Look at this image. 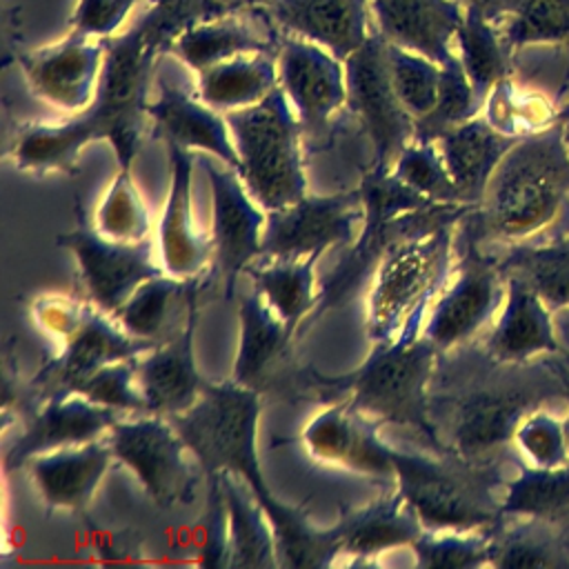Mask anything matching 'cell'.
I'll return each mask as SVG.
<instances>
[{
  "label": "cell",
  "instance_id": "obj_1",
  "mask_svg": "<svg viewBox=\"0 0 569 569\" xmlns=\"http://www.w3.org/2000/svg\"><path fill=\"white\" fill-rule=\"evenodd\" d=\"M565 387L549 356L505 362L485 347H456L438 353L429 387V418L442 453L473 462L502 460L520 420Z\"/></svg>",
  "mask_w": 569,
  "mask_h": 569
},
{
  "label": "cell",
  "instance_id": "obj_2",
  "mask_svg": "<svg viewBox=\"0 0 569 569\" xmlns=\"http://www.w3.org/2000/svg\"><path fill=\"white\" fill-rule=\"evenodd\" d=\"M260 393L236 380L207 382L187 411L171 416L189 451L204 473L229 469L240 476L264 507L278 540L280 567H331L338 562L333 527L318 529L296 507L280 502L260 471L258 460Z\"/></svg>",
  "mask_w": 569,
  "mask_h": 569
},
{
  "label": "cell",
  "instance_id": "obj_3",
  "mask_svg": "<svg viewBox=\"0 0 569 569\" xmlns=\"http://www.w3.org/2000/svg\"><path fill=\"white\" fill-rule=\"evenodd\" d=\"M231 11L220 0H149L138 18L104 40V62L89 107L120 169H131L149 120L153 71L171 42L191 24Z\"/></svg>",
  "mask_w": 569,
  "mask_h": 569
},
{
  "label": "cell",
  "instance_id": "obj_4",
  "mask_svg": "<svg viewBox=\"0 0 569 569\" xmlns=\"http://www.w3.org/2000/svg\"><path fill=\"white\" fill-rule=\"evenodd\" d=\"M569 200V147L560 124L520 138L496 167L485 196L458 222L462 242L522 240Z\"/></svg>",
  "mask_w": 569,
  "mask_h": 569
},
{
  "label": "cell",
  "instance_id": "obj_5",
  "mask_svg": "<svg viewBox=\"0 0 569 569\" xmlns=\"http://www.w3.org/2000/svg\"><path fill=\"white\" fill-rule=\"evenodd\" d=\"M425 325H411L400 338L373 345L367 360L345 373H311V380L331 391H345L349 402L380 422L416 429L442 453L429 418V387L438 362V349L422 333Z\"/></svg>",
  "mask_w": 569,
  "mask_h": 569
},
{
  "label": "cell",
  "instance_id": "obj_6",
  "mask_svg": "<svg viewBox=\"0 0 569 569\" xmlns=\"http://www.w3.org/2000/svg\"><path fill=\"white\" fill-rule=\"evenodd\" d=\"M460 220L418 229L387 249L376 264L365 313L367 338L391 342L411 325H425L429 307L451 278Z\"/></svg>",
  "mask_w": 569,
  "mask_h": 569
},
{
  "label": "cell",
  "instance_id": "obj_7",
  "mask_svg": "<svg viewBox=\"0 0 569 569\" xmlns=\"http://www.w3.org/2000/svg\"><path fill=\"white\" fill-rule=\"evenodd\" d=\"M396 487L427 529L489 531L502 516V460L473 462L451 453L396 451Z\"/></svg>",
  "mask_w": 569,
  "mask_h": 569
},
{
  "label": "cell",
  "instance_id": "obj_8",
  "mask_svg": "<svg viewBox=\"0 0 569 569\" xmlns=\"http://www.w3.org/2000/svg\"><path fill=\"white\" fill-rule=\"evenodd\" d=\"M244 187L264 211L282 209L307 196L302 167V124L278 87L262 102L224 113Z\"/></svg>",
  "mask_w": 569,
  "mask_h": 569
},
{
  "label": "cell",
  "instance_id": "obj_9",
  "mask_svg": "<svg viewBox=\"0 0 569 569\" xmlns=\"http://www.w3.org/2000/svg\"><path fill=\"white\" fill-rule=\"evenodd\" d=\"M107 438L116 460L136 473L156 505L191 502L196 478L187 460L189 447L167 416L120 418Z\"/></svg>",
  "mask_w": 569,
  "mask_h": 569
},
{
  "label": "cell",
  "instance_id": "obj_10",
  "mask_svg": "<svg viewBox=\"0 0 569 569\" xmlns=\"http://www.w3.org/2000/svg\"><path fill=\"white\" fill-rule=\"evenodd\" d=\"M347 104L362 122L373 147V171H389L398 153L413 140V118L396 96L387 42L371 33L367 42L345 60Z\"/></svg>",
  "mask_w": 569,
  "mask_h": 569
},
{
  "label": "cell",
  "instance_id": "obj_11",
  "mask_svg": "<svg viewBox=\"0 0 569 569\" xmlns=\"http://www.w3.org/2000/svg\"><path fill=\"white\" fill-rule=\"evenodd\" d=\"M456 276L429 307L422 333L438 351L467 345L493 318L507 296V278L493 253L462 242Z\"/></svg>",
  "mask_w": 569,
  "mask_h": 569
},
{
  "label": "cell",
  "instance_id": "obj_12",
  "mask_svg": "<svg viewBox=\"0 0 569 569\" xmlns=\"http://www.w3.org/2000/svg\"><path fill=\"white\" fill-rule=\"evenodd\" d=\"M367 218L362 191L340 196H302L300 200L267 211L260 258H307L356 238Z\"/></svg>",
  "mask_w": 569,
  "mask_h": 569
},
{
  "label": "cell",
  "instance_id": "obj_13",
  "mask_svg": "<svg viewBox=\"0 0 569 569\" xmlns=\"http://www.w3.org/2000/svg\"><path fill=\"white\" fill-rule=\"evenodd\" d=\"M104 51V40L69 27L60 40L24 51L18 62L40 100L60 111L80 113L96 98Z\"/></svg>",
  "mask_w": 569,
  "mask_h": 569
},
{
  "label": "cell",
  "instance_id": "obj_14",
  "mask_svg": "<svg viewBox=\"0 0 569 569\" xmlns=\"http://www.w3.org/2000/svg\"><path fill=\"white\" fill-rule=\"evenodd\" d=\"M211 182V247L213 260L224 278L227 298L233 293L236 280L262 253V231L267 213L244 187L238 171L213 162V156L198 158Z\"/></svg>",
  "mask_w": 569,
  "mask_h": 569
},
{
  "label": "cell",
  "instance_id": "obj_15",
  "mask_svg": "<svg viewBox=\"0 0 569 569\" xmlns=\"http://www.w3.org/2000/svg\"><path fill=\"white\" fill-rule=\"evenodd\" d=\"M56 242L76 256L87 296L104 313H113L144 280L167 273L153 262L147 240L116 242L80 222Z\"/></svg>",
  "mask_w": 569,
  "mask_h": 569
},
{
  "label": "cell",
  "instance_id": "obj_16",
  "mask_svg": "<svg viewBox=\"0 0 569 569\" xmlns=\"http://www.w3.org/2000/svg\"><path fill=\"white\" fill-rule=\"evenodd\" d=\"M276 67L278 84L302 127L316 129L327 124L347 104L345 60L325 47L282 33Z\"/></svg>",
  "mask_w": 569,
  "mask_h": 569
},
{
  "label": "cell",
  "instance_id": "obj_17",
  "mask_svg": "<svg viewBox=\"0 0 569 569\" xmlns=\"http://www.w3.org/2000/svg\"><path fill=\"white\" fill-rule=\"evenodd\" d=\"M380 420L353 407L349 400L318 411L302 429V445L311 458L356 473L396 478V451L378 436Z\"/></svg>",
  "mask_w": 569,
  "mask_h": 569
},
{
  "label": "cell",
  "instance_id": "obj_18",
  "mask_svg": "<svg viewBox=\"0 0 569 569\" xmlns=\"http://www.w3.org/2000/svg\"><path fill=\"white\" fill-rule=\"evenodd\" d=\"M158 93L149 102V122L153 136L164 144L187 151H202L240 171V158L224 120V113L204 104L196 89H187L169 76L156 80Z\"/></svg>",
  "mask_w": 569,
  "mask_h": 569
},
{
  "label": "cell",
  "instance_id": "obj_19",
  "mask_svg": "<svg viewBox=\"0 0 569 569\" xmlns=\"http://www.w3.org/2000/svg\"><path fill=\"white\" fill-rule=\"evenodd\" d=\"M153 347L156 342L127 333L109 313L96 307L84 325L62 342V353L40 371L38 385L47 398H60L102 367L138 358Z\"/></svg>",
  "mask_w": 569,
  "mask_h": 569
},
{
  "label": "cell",
  "instance_id": "obj_20",
  "mask_svg": "<svg viewBox=\"0 0 569 569\" xmlns=\"http://www.w3.org/2000/svg\"><path fill=\"white\" fill-rule=\"evenodd\" d=\"M171 178L164 211L156 231V244L162 269L173 278H200L207 269L213 247L211 238L200 231L191 209L193 158L191 151L167 144Z\"/></svg>",
  "mask_w": 569,
  "mask_h": 569
},
{
  "label": "cell",
  "instance_id": "obj_21",
  "mask_svg": "<svg viewBox=\"0 0 569 569\" xmlns=\"http://www.w3.org/2000/svg\"><path fill=\"white\" fill-rule=\"evenodd\" d=\"M260 9L280 33L311 40L340 60L373 33L369 0H271Z\"/></svg>",
  "mask_w": 569,
  "mask_h": 569
},
{
  "label": "cell",
  "instance_id": "obj_22",
  "mask_svg": "<svg viewBox=\"0 0 569 569\" xmlns=\"http://www.w3.org/2000/svg\"><path fill=\"white\" fill-rule=\"evenodd\" d=\"M373 31L385 42L422 53L438 64L456 56L453 40L465 7L456 0H369Z\"/></svg>",
  "mask_w": 569,
  "mask_h": 569
},
{
  "label": "cell",
  "instance_id": "obj_23",
  "mask_svg": "<svg viewBox=\"0 0 569 569\" xmlns=\"http://www.w3.org/2000/svg\"><path fill=\"white\" fill-rule=\"evenodd\" d=\"M118 420L120 411L96 405L80 393L49 398L7 451L4 467L16 469L40 453L104 438Z\"/></svg>",
  "mask_w": 569,
  "mask_h": 569
},
{
  "label": "cell",
  "instance_id": "obj_24",
  "mask_svg": "<svg viewBox=\"0 0 569 569\" xmlns=\"http://www.w3.org/2000/svg\"><path fill=\"white\" fill-rule=\"evenodd\" d=\"M338 538V560L345 556L349 562H373L378 556L400 547H411L427 527L416 509L393 487L387 496L349 511L333 525Z\"/></svg>",
  "mask_w": 569,
  "mask_h": 569
},
{
  "label": "cell",
  "instance_id": "obj_25",
  "mask_svg": "<svg viewBox=\"0 0 569 569\" xmlns=\"http://www.w3.org/2000/svg\"><path fill=\"white\" fill-rule=\"evenodd\" d=\"M482 347L505 362H527L540 356L565 353L551 309L518 278H507L502 311Z\"/></svg>",
  "mask_w": 569,
  "mask_h": 569
},
{
  "label": "cell",
  "instance_id": "obj_26",
  "mask_svg": "<svg viewBox=\"0 0 569 569\" xmlns=\"http://www.w3.org/2000/svg\"><path fill=\"white\" fill-rule=\"evenodd\" d=\"M193 329L196 320L178 336L138 356L136 380L149 413L171 418L193 407L200 398L207 382L196 369Z\"/></svg>",
  "mask_w": 569,
  "mask_h": 569
},
{
  "label": "cell",
  "instance_id": "obj_27",
  "mask_svg": "<svg viewBox=\"0 0 569 569\" xmlns=\"http://www.w3.org/2000/svg\"><path fill=\"white\" fill-rule=\"evenodd\" d=\"M242 11L247 9H231L187 27L171 42L169 53H173L193 73L238 56L276 53L282 36L276 24L269 22L267 27H256L242 16Z\"/></svg>",
  "mask_w": 569,
  "mask_h": 569
},
{
  "label": "cell",
  "instance_id": "obj_28",
  "mask_svg": "<svg viewBox=\"0 0 569 569\" xmlns=\"http://www.w3.org/2000/svg\"><path fill=\"white\" fill-rule=\"evenodd\" d=\"M116 460L109 438L62 447L29 460L31 478L51 509H82Z\"/></svg>",
  "mask_w": 569,
  "mask_h": 569
},
{
  "label": "cell",
  "instance_id": "obj_29",
  "mask_svg": "<svg viewBox=\"0 0 569 569\" xmlns=\"http://www.w3.org/2000/svg\"><path fill=\"white\" fill-rule=\"evenodd\" d=\"M200 278H173L160 273L144 280L113 313L127 333L156 345L178 336L196 320V298Z\"/></svg>",
  "mask_w": 569,
  "mask_h": 569
},
{
  "label": "cell",
  "instance_id": "obj_30",
  "mask_svg": "<svg viewBox=\"0 0 569 569\" xmlns=\"http://www.w3.org/2000/svg\"><path fill=\"white\" fill-rule=\"evenodd\" d=\"M218 485L227 522V567H280L273 525L249 485L229 469L207 473Z\"/></svg>",
  "mask_w": 569,
  "mask_h": 569
},
{
  "label": "cell",
  "instance_id": "obj_31",
  "mask_svg": "<svg viewBox=\"0 0 569 569\" xmlns=\"http://www.w3.org/2000/svg\"><path fill=\"white\" fill-rule=\"evenodd\" d=\"M104 140V133L89 109L53 122H27L18 127L11 142L16 169L31 173H69L76 169L82 149Z\"/></svg>",
  "mask_w": 569,
  "mask_h": 569
},
{
  "label": "cell",
  "instance_id": "obj_32",
  "mask_svg": "<svg viewBox=\"0 0 569 569\" xmlns=\"http://www.w3.org/2000/svg\"><path fill=\"white\" fill-rule=\"evenodd\" d=\"M436 142L462 202L473 207L482 200L489 178L518 140L496 131L478 113L476 118L445 131Z\"/></svg>",
  "mask_w": 569,
  "mask_h": 569
},
{
  "label": "cell",
  "instance_id": "obj_33",
  "mask_svg": "<svg viewBox=\"0 0 569 569\" xmlns=\"http://www.w3.org/2000/svg\"><path fill=\"white\" fill-rule=\"evenodd\" d=\"M238 318L240 342L233 380L260 391L267 376L282 362L291 331L253 287L240 298Z\"/></svg>",
  "mask_w": 569,
  "mask_h": 569
},
{
  "label": "cell",
  "instance_id": "obj_34",
  "mask_svg": "<svg viewBox=\"0 0 569 569\" xmlns=\"http://www.w3.org/2000/svg\"><path fill=\"white\" fill-rule=\"evenodd\" d=\"M276 53H249L196 73L198 98L220 113L247 109L278 89Z\"/></svg>",
  "mask_w": 569,
  "mask_h": 569
},
{
  "label": "cell",
  "instance_id": "obj_35",
  "mask_svg": "<svg viewBox=\"0 0 569 569\" xmlns=\"http://www.w3.org/2000/svg\"><path fill=\"white\" fill-rule=\"evenodd\" d=\"M307 258H256L247 267L253 289L267 300L293 333L298 322L316 307V260Z\"/></svg>",
  "mask_w": 569,
  "mask_h": 569
},
{
  "label": "cell",
  "instance_id": "obj_36",
  "mask_svg": "<svg viewBox=\"0 0 569 569\" xmlns=\"http://www.w3.org/2000/svg\"><path fill=\"white\" fill-rule=\"evenodd\" d=\"M496 258L505 278L522 280L551 311L569 307V233L547 242L511 244Z\"/></svg>",
  "mask_w": 569,
  "mask_h": 569
},
{
  "label": "cell",
  "instance_id": "obj_37",
  "mask_svg": "<svg viewBox=\"0 0 569 569\" xmlns=\"http://www.w3.org/2000/svg\"><path fill=\"white\" fill-rule=\"evenodd\" d=\"M565 529L536 518H505L491 529L489 567H567Z\"/></svg>",
  "mask_w": 569,
  "mask_h": 569
},
{
  "label": "cell",
  "instance_id": "obj_38",
  "mask_svg": "<svg viewBox=\"0 0 569 569\" xmlns=\"http://www.w3.org/2000/svg\"><path fill=\"white\" fill-rule=\"evenodd\" d=\"M505 518H536L569 531V462L542 469L518 465L502 493Z\"/></svg>",
  "mask_w": 569,
  "mask_h": 569
},
{
  "label": "cell",
  "instance_id": "obj_39",
  "mask_svg": "<svg viewBox=\"0 0 569 569\" xmlns=\"http://www.w3.org/2000/svg\"><path fill=\"white\" fill-rule=\"evenodd\" d=\"M453 49L482 102L500 80L511 76L513 53L502 38L500 24L473 9H465Z\"/></svg>",
  "mask_w": 569,
  "mask_h": 569
},
{
  "label": "cell",
  "instance_id": "obj_40",
  "mask_svg": "<svg viewBox=\"0 0 569 569\" xmlns=\"http://www.w3.org/2000/svg\"><path fill=\"white\" fill-rule=\"evenodd\" d=\"M480 116L496 131L520 140L556 124L558 107L545 93L522 87L509 76L485 96Z\"/></svg>",
  "mask_w": 569,
  "mask_h": 569
},
{
  "label": "cell",
  "instance_id": "obj_41",
  "mask_svg": "<svg viewBox=\"0 0 569 569\" xmlns=\"http://www.w3.org/2000/svg\"><path fill=\"white\" fill-rule=\"evenodd\" d=\"M502 38L511 53L531 44H562L567 49V71L560 93L569 87V0H511L507 18L500 22Z\"/></svg>",
  "mask_w": 569,
  "mask_h": 569
},
{
  "label": "cell",
  "instance_id": "obj_42",
  "mask_svg": "<svg viewBox=\"0 0 569 569\" xmlns=\"http://www.w3.org/2000/svg\"><path fill=\"white\" fill-rule=\"evenodd\" d=\"M93 229L116 242H144L151 233L149 209L131 178V169H120L100 198L93 213Z\"/></svg>",
  "mask_w": 569,
  "mask_h": 569
},
{
  "label": "cell",
  "instance_id": "obj_43",
  "mask_svg": "<svg viewBox=\"0 0 569 569\" xmlns=\"http://www.w3.org/2000/svg\"><path fill=\"white\" fill-rule=\"evenodd\" d=\"M407 189L436 204H465L433 140L413 138L402 147L391 169Z\"/></svg>",
  "mask_w": 569,
  "mask_h": 569
},
{
  "label": "cell",
  "instance_id": "obj_44",
  "mask_svg": "<svg viewBox=\"0 0 569 569\" xmlns=\"http://www.w3.org/2000/svg\"><path fill=\"white\" fill-rule=\"evenodd\" d=\"M480 109L482 100L478 98L458 56H453L442 64L440 91L433 109L413 122V138L436 142L445 131L476 118Z\"/></svg>",
  "mask_w": 569,
  "mask_h": 569
},
{
  "label": "cell",
  "instance_id": "obj_45",
  "mask_svg": "<svg viewBox=\"0 0 569 569\" xmlns=\"http://www.w3.org/2000/svg\"><path fill=\"white\" fill-rule=\"evenodd\" d=\"M489 531L427 529L413 545L416 567L427 569H473L489 565Z\"/></svg>",
  "mask_w": 569,
  "mask_h": 569
},
{
  "label": "cell",
  "instance_id": "obj_46",
  "mask_svg": "<svg viewBox=\"0 0 569 569\" xmlns=\"http://www.w3.org/2000/svg\"><path fill=\"white\" fill-rule=\"evenodd\" d=\"M387 62H389V73H391L396 96L402 102V107L409 111L413 122L427 116L438 100L442 64L433 62L422 53H413L389 42H387Z\"/></svg>",
  "mask_w": 569,
  "mask_h": 569
},
{
  "label": "cell",
  "instance_id": "obj_47",
  "mask_svg": "<svg viewBox=\"0 0 569 569\" xmlns=\"http://www.w3.org/2000/svg\"><path fill=\"white\" fill-rule=\"evenodd\" d=\"M513 445L531 467L553 469L569 462L567 425L545 409H536L520 420Z\"/></svg>",
  "mask_w": 569,
  "mask_h": 569
},
{
  "label": "cell",
  "instance_id": "obj_48",
  "mask_svg": "<svg viewBox=\"0 0 569 569\" xmlns=\"http://www.w3.org/2000/svg\"><path fill=\"white\" fill-rule=\"evenodd\" d=\"M136 362L138 358L118 360L113 365L102 367L89 378L80 380L69 393H80L96 405L116 409V411H147V402L136 380ZM67 393V396H69Z\"/></svg>",
  "mask_w": 569,
  "mask_h": 569
},
{
  "label": "cell",
  "instance_id": "obj_49",
  "mask_svg": "<svg viewBox=\"0 0 569 569\" xmlns=\"http://www.w3.org/2000/svg\"><path fill=\"white\" fill-rule=\"evenodd\" d=\"M140 0H76L69 27L109 40L120 33Z\"/></svg>",
  "mask_w": 569,
  "mask_h": 569
},
{
  "label": "cell",
  "instance_id": "obj_50",
  "mask_svg": "<svg viewBox=\"0 0 569 569\" xmlns=\"http://www.w3.org/2000/svg\"><path fill=\"white\" fill-rule=\"evenodd\" d=\"M96 309V305H87L82 300H76L64 293H44L38 296L31 305V313L36 322L58 340L71 338L89 318V313Z\"/></svg>",
  "mask_w": 569,
  "mask_h": 569
},
{
  "label": "cell",
  "instance_id": "obj_51",
  "mask_svg": "<svg viewBox=\"0 0 569 569\" xmlns=\"http://www.w3.org/2000/svg\"><path fill=\"white\" fill-rule=\"evenodd\" d=\"M465 9H473L493 22H502L511 9V0H456Z\"/></svg>",
  "mask_w": 569,
  "mask_h": 569
},
{
  "label": "cell",
  "instance_id": "obj_52",
  "mask_svg": "<svg viewBox=\"0 0 569 569\" xmlns=\"http://www.w3.org/2000/svg\"><path fill=\"white\" fill-rule=\"evenodd\" d=\"M553 369L558 371L560 380H562V387H565V400L569 405V358L565 353H556V356H549ZM567 436H569V418H567Z\"/></svg>",
  "mask_w": 569,
  "mask_h": 569
},
{
  "label": "cell",
  "instance_id": "obj_53",
  "mask_svg": "<svg viewBox=\"0 0 569 569\" xmlns=\"http://www.w3.org/2000/svg\"><path fill=\"white\" fill-rule=\"evenodd\" d=\"M556 329H558V336H560V342L565 347V356L569 358V307L567 309H560V318L556 322Z\"/></svg>",
  "mask_w": 569,
  "mask_h": 569
},
{
  "label": "cell",
  "instance_id": "obj_54",
  "mask_svg": "<svg viewBox=\"0 0 569 569\" xmlns=\"http://www.w3.org/2000/svg\"><path fill=\"white\" fill-rule=\"evenodd\" d=\"M220 2L227 4L229 9H260L271 0H220Z\"/></svg>",
  "mask_w": 569,
  "mask_h": 569
},
{
  "label": "cell",
  "instance_id": "obj_55",
  "mask_svg": "<svg viewBox=\"0 0 569 569\" xmlns=\"http://www.w3.org/2000/svg\"><path fill=\"white\" fill-rule=\"evenodd\" d=\"M558 124L562 129V136H565V142L569 147V102H565L562 107H558Z\"/></svg>",
  "mask_w": 569,
  "mask_h": 569
}]
</instances>
